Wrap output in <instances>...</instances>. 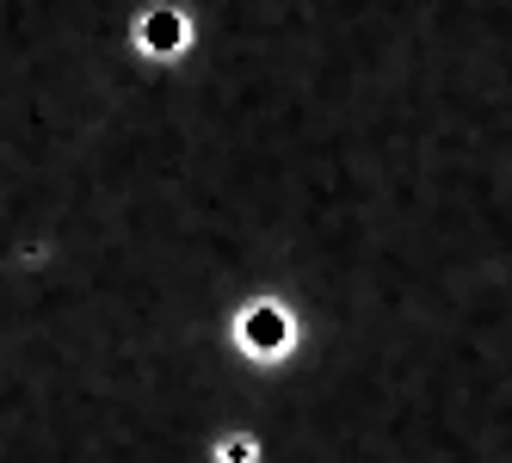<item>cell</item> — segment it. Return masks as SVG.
I'll list each match as a JSON object with an SVG mask.
<instances>
[{"mask_svg":"<svg viewBox=\"0 0 512 463\" xmlns=\"http://www.w3.org/2000/svg\"><path fill=\"white\" fill-rule=\"evenodd\" d=\"M309 309L290 297V291H247L235 309H229V322H223V346L235 352L241 365L253 371H297L309 359Z\"/></svg>","mask_w":512,"mask_h":463,"instance_id":"cell-1","label":"cell"},{"mask_svg":"<svg viewBox=\"0 0 512 463\" xmlns=\"http://www.w3.org/2000/svg\"><path fill=\"white\" fill-rule=\"evenodd\" d=\"M204 463H272V433L260 420H223L204 439Z\"/></svg>","mask_w":512,"mask_h":463,"instance_id":"cell-3","label":"cell"},{"mask_svg":"<svg viewBox=\"0 0 512 463\" xmlns=\"http://www.w3.org/2000/svg\"><path fill=\"white\" fill-rule=\"evenodd\" d=\"M204 44V13L192 0H136L124 19V50L142 68H186Z\"/></svg>","mask_w":512,"mask_h":463,"instance_id":"cell-2","label":"cell"}]
</instances>
